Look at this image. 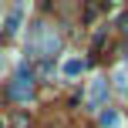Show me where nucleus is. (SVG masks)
Segmentation results:
<instances>
[{
    "label": "nucleus",
    "instance_id": "f03ea898",
    "mask_svg": "<svg viewBox=\"0 0 128 128\" xmlns=\"http://www.w3.org/2000/svg\"><path fill=\"white\" fill-rule=\"evenodd\" d=\"M122 30L128 34V14H125V17H122Z\"/></svg>",
    "mask_w": 128,
    "mask_h": 128
},
{
    "label": "nucleus",
    "instance_id": "f257e3e1",
    "mask_svg": "<svg viewBox=\"0 0 128 128\" xmlns=\"http://www.w3.org/2000/svg\"><path fill=\"white\" fill-rule=\"evenodd\" d=\"M101 125L104 128H118V115H115V111H104V115H101Z\"/></svg>",
    "mask_w": 128,
    "mask_h": 128
}]
</instances>
